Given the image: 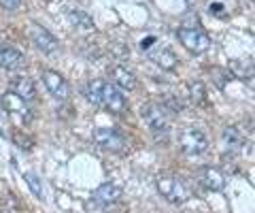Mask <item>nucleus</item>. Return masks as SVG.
<instances>
[{
  "instance_id": "13",
  "label": "nucleus",
  "mask_w": 255,
  "mask_h": 213,
  "mask_svg": "<svg viewBox=\"0 0 255 213\" xmlns=\"http://www.w3.org/2000/svg\"><path fill=\"white\" fill-rule=\"evenodd\" d=\"M111 77H113L115 88H119V90L130 92V90H134V85H136V81H134V75L128 68H124V66H115L113 70H111Z\"/></svg>"
},
{
  "instance_id": "5",
  "label": "nucleus",
  "mask_w": 255,
  "mask_h": 213,
  "mask_svg": "<svg viewBox=\"0 0 255 213\" xmlns=\"http://www.w3.org/2000/svg\"><path fill=\"white\" fill-rule=\"evenodd\" d=\"M100 107L109 109L111 113H124L126 111V96L122 94V90L115 88L111 83L102 85V100H100Z\"/></svg>"
},
{
  "instance_id": "2",
  "label": "nucleus",
  "mask_w": 255,
  "mask_h": 213,
  "mask_svg": "<svg viewBox=\"0 0 255 213\" xmlns=\"http://www.w3.org/2000/svg\"><path fill=\"white\" fill-rule=\"evenodd\" d=\"M177 36H179L181 45L185 47L187 51H191V53H204L211 47V38L206 36L202 30H198V28H187V26L179 28Z\"/></svg>"
},
{
  "instance_id": "21",
  "label": "nucleus",
  "mask_w": 255,
  "mask_h": 213,
  "mask_svg": "<svg viewBox=\"0 0 255 213\" xmlns=\"http://www.w3.org/2000/svg\"><path fill=\"white\" fill-rule=\"evenodd\" d=\"M153 41H155V38H153V36H149V38H142V43H140V47H142V49H149V47H151V45H153Z\"/></svg>"
},
{
  "instance_id": "18",
  "label": "nucleus",
  "mask_w": 255,
  "mask_h": 213,
  "mask_svg": "<svg viewBox=\"0 0 255 213\" xmlns=\"http://www.w3.org/2000/svg\"><path fill=\"white\" fill-rule=\"evenodd\" d=\"M102 85H105V81H100V79H94V81H90V85H87V100L92 102V105H98L100 107V100H102Z\"/></svg>"
},
{
  "instance_id": "3",
  "label": "nucleus",
  "mask_w": 255,
  "mask_h": 213,
  "mask_svg": "<svg viewBox=\"0 0 255 213\" xmlns=\"http://www.w3.org/2000/svg\"><path fill=\"white\" fill-rule=\"evenodd\" d=\"M179 145H181V152L187 154V156H200L209 149V141L202 135L200 130L196 128H185L179 135Z\"/></svg>"
},
{
  "instance_id": "20",
  "label": "nucleus",
  "mask_w": 255,
  "mask_h": 213,
  "mask_svg": "<svg viewBox=\"0 0 255 213\" xmlns=\"http://www.w3.org/2000/svg\"><path fill=\"white\" fill-rule=\"evenodd\" d=\"M19 4H21V0H0V6L6 11H15Z\"/></svg>"
},
{
  "instance_id": "19",
  "label": "nucleus",
  "mask_w": 255,
  "mask_h": 213,
  "mask_svg": "<svg viewBox=\"0 0 255 213\" xmlns=\"http://www.w3.org/2000/svg\"><path fill=\"white\" fill-rule=\"evenodd\" d=\"M23 179H26V184H28V188H30V192H32V196H36L38 201H43L45 199V192H43V184H41V179H38L34 173H26L23 175Z\"/></svg>"
},
{
  "instance_id": "8",
  "label": "nucleus",
  "mask_w": 255,
  "mask_h": 213,
  "mask_svg": "<svg viewBox=\"0 0 255 213\" xmlns=\"http://www.w3.org/2000/svg\"><path fill=\"white\" fill-rule=\"evenodd\" d=\"M30 36H32V43H34L43 53H53V51H58V41H55V36L49 34L43 26H38V23H32Z\"/></svg>"
},
{
  "instance_id": "10",
  "label": "nucleus",
  "mask_w": 255,
  "mask_h": 213,
  "mask_svg": "<svg viewBox=\"0 0 255 213\" xmlns=\"http://www.w3.org/2000/svg\"><path fill=\"white\" fill-rule=\"evenodd\" d=\"M26 64L23 53H19L13 47H0V68L4 70H19Z\"/></svg>"
},
{
  "instance_id": "17",
  "label": "nucleus",
  "mask_w": 255,
  "mask_h": 213,
  "mask_svg": "<svg viewBox=\"0 0 255 213\" xmlns=\"http://www.w3.org/2000/svg\"><path fill=\"white\" fill-rule=\"evenodd\" d=\"M68 19L73 21L77 28H81V30H94V19L87 13H83V11H70Z\"/></svg>"
},
{
  "instance_id": "1",
  "label": "nucleus",
  "mask_w": 255,
  "mask_h": 213,
  "mask_svg": "<svg viewBox=\"0 0 255 213\" xmlns=\"http://www.w3.org/2000/svg\"><path fill=\"white\" fill-rule=\"evenodd\" d=\"M157 190L172 205H181L187 201V188L183 186V181L177 177H170V175L157 177Z\"/></svg>"
},
{
  "instance_id": "7",
  "label": "nucleus",
  "mask_w": 255,
  "mask_h": 213,
  "mask_svg": "<svg viewBox=\"0 0 255 213\" xmlns=\"http://www.w3.org/2000/svg\"><path fill=\"white\" fill-rule=\"evenodd\" d=\"M94 141L96 145H100L102 149H111V152H119L124 147V137L115 128H96Z\"/></svg>"
},
{
  "instance_id": "16",
  "label": "nucleus",
  "mask_w": 255,
  "mask_h": 213,
  "mask_svg": "<svg viewBox=\"0 0 255 213\" xmlns=\"http://www.w3.org/2000/svg\"><path fill=\"white\" fill-rule=\"evenodd\" d=\"M151 60L159 64L162 68H174L177 66V56L170 51V49H157V51H151Z\"/></svg>"
},
{
  "instance_id": "14",
  "label": "nucleus",
  "mask_w": 255,
  "mask_h": 213,
  "mask_svg": "<svg viewBox=\"0 0 255 213\" xmlns=\"http://www.w3.org/2000/svg\"><path fill=\"white\" fill-rule=\"evenodd\" d=\"M119 194H122V192H119L117 186H113V184H102L98 190L94 192V201L98 203V205H105V207H107V205H113L119 199Z\"/></svg>"
},
{
  "instance_id": "9",
  "label": "nucleus",
  "mask_w": 255,
  "mask_h": 213,
  "mask_svg": "<svg viewBox=\"0 0 255 213\" xmlns=\"http://www.w3.org/2000/svg\"><path fill=\"white\" fill-rule=\"evenodd\" d=\"M2 105L6 109V113H9L11 117H15V120L30 122V109L26 107V102L15 96L13 92L11 94H4V96H2Z\"/></svg>"
},
{
  "instance_id": "6",
  "label": "nucleus",
  "mask_w": 255,
  "mask_h": 213,
  "mask_svg": "<svg viewBox=\"0 0 255 213\" xmlns=\"http://www.w3.org/2000/svg\"><path fill=\"white\" fill-rule=\"evenodd\" d=\"M43 77V83H45V88L49 90L51 96L55 98H68V94H70V88H68V83H66V79H64L60 73H55V70H43L41 73Z\"/></svg>"
},
{
  "instance_id": "4",
  "label": "nucleus",
  "mask_w": 255,
  "mask_h": 213,
  "mask_svg": "<svg viewBox=\"0 0 255 213\" xmlns=\"http://www.w3.org/2000/svg\"><path fill=\"white\" fill-rule=\"evenodd\" d=\"M140 115L155 135H159V132H168V115H166V109L162 105L149 102V105H145L140 109Z\"/></svg>"
},
{
  "instance_id": "11",
  "label": "nucleus",
  "mask_w": 255,
  "mask_h": 213,
  "mask_svg": "<svg viewBox=\"0 0 255 213\" xmlns=\"http://www.w3.org/2000/svg\"><path fill=\"white\" fill-rule=\"evenodd\" d=\"M200 184L206 188V190H211V192H221L223 188H226V177H223L221 171L209 167V169H202Z\"/></svg>"
},
{
  "instance_id": "15",
  "label": "nucleus",
  "mask_w": 255,
  "mask_h": 213,
  "mask_svg": "<svg viewBox=\"0 0 255 213\" xmlns=\"http://www.w3.org/2000/svg\"><path fill=\"white\" fill-rule=\"evenodd\" d=\"M221 141H223V147L230 149V152H236V149L243 145V137H241V132H238V128H234V126H230V128L223 130Z\"/></svg>"
},
{
  "instance_id": "12",
  "label": "nucleus",
  "mask_w": 255,
  "mask_h": 213,
  "mask_svg": "<svg viewBox=\"0 0 255 213\" xmlns=\"http://www.w3.org/2000/svg\"><path fill=\"white\" fill-rule=\"evenodd\" d=\"M11 90H13L15 96L21 98L23 102L34 100V96H36L34 83H32V79H28V77H19V79H15L13 85H11Z\"/></svg>"
}]
</instances>
